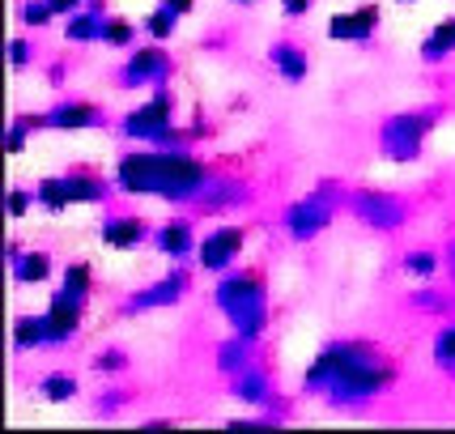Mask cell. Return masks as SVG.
<instances>
[{"label":"cell","instance_id":"obj_1","mask_svg":"<svg viewBox=\"0 0 455 434\" xmlns=\"http://www.w3.org/2000/svg\"><path fill=\"white\" fill-rule=\"evenodd\" d=\"M400 383V366L375 341H328L311 366L302 371V392L323 396L332 409H366L379 396H387Z\"/></svg>","mask_w":455,"mask_h":434},{"label":"cell","instance_id":"obj_2","mask_svg":"<svg viewBox=\"0 0 455 434\" xmlns=\"http://www.w3.org/2000/svg\"><path fill=\"white\" fill-rule=\"evenodd\" d=\"M116 188L124 197H149V200H166L179 209H192L204 192V183L213 179V166L200 162L192 149H158V145H145V149H128L116 158Z\"/></svg>","mask_w":455,"mask_h":434},{"label":"cell","instance_id":"obj_3","mask_svg":"<svg viewBox=\"0 0 455 434\" xmlns=\"http://www.w3.org/2000/svg\"><path fill=\"white\" fill-rule=\"evenodd\" d=\"M213 307L221 311V319L230 324V333L247 336V341H259L264 328H268V277L259 269H230V273L218 277L213 285Z\"/></svg>","mask_w":455,"mask_h":434},{"label":"cell","instance_id":"obj_4","mask_svg":"<svg viewBox=\"0 0 455 434\" xmlns=\"http://www.w3.org/2000/svg\"><path fill=\"white\" fill-rule=\"evenodd\" d=\"M345 200H349V192L340 188L337 179H319L302 200H290V205H285L281 230H285L290 243H315V238L337 221V213L345 209Z\"/></svg>","mask_w":455,"mask_h":434},{"label":"cell","instance_id":"obj_5","mask_svg":"<svg viewBox=\"0 0 455 434\" xmlns=\"http://www.w3.org/2000/svg\"><path fill=\"white\" fill-rule=\"evenodd\" d=\"M111 192H119L116 179H102L99 171L90 166H73L64 175H47L35 183V197H39V209L43 213H68L77 205H111Z\"/></svg>","mask_w":455,"mask_h":434},{"label":"cell","instance_id":"obj_6","mask_svg":"<svg viewBox=\"0 0 455 434\" xmlns=\"http://www.w3.org/2000/svg\"><path fill=\"white\" fill-rule=\"evenodd\" d=\"M438 119H443V107H417V111L387 116L379 124V137H375L379 154L387 162H417Z\"/></svg>","mask_w":455,"mask_h":434},{"label":"cell","instance_id":"obj_7","mask_svg":"<svg viewBox=\"0 0 455 434\" xmlns=\"http://www.w3.org/2000/svg\"><path fill=\"white\" fill-rule=\"evenodd\" d=\"M345 213H354L375 235H392L409 221V200H400L396 192H383V188H354L345 200Z\"/></svg>","mask_w":455,"mask_h":434},{"label":"cell","instance_id":"obj_8","mask_svg":"<svg viewBox=\"0 0 455 434\" xmlns=\"http://www.w3.org/2000/svg\"><path fill=\"white\" fill-rule=\"evenodd\" d=\"M175 73V56L166 52V43H145V47H132L124 64H119L111 81H116L119 90H145V85H162V81H171Z\"/></svg>","mask_w":455,"mask_h":434},{"label":"cell","instance_id":"obj_9","mask_svg":"<svg viewBox=\"0 0 455 434\" xmlns=\"http://www.w3.org/2000/svg\"><path fill=\"white\" fill-rule=\"evenodd\" d=\"M171 124H175V94H171V85L162 81V85H154V94L140 102V107L119 116V137L149 145V141L158 137V133H166Z\"/></svg>","mask_w":455,"mask_h":434},{"label":"cell","instance_id":"obj_10","mask_svg":"<svg viewBox=\"0 0 455 434\" xmlns=\"http://www.w3.org/2000/svg\"><path fill=\"white\" fill-rule=\"evenodd\" d=\"M188 294H192V273H188V264H175L166 277H158V281H149V285H140V290L124 298L119 316H149V311H162V307H179Z\"/></svg>","mask_w":455,"mask_h":434},{"label":"cell","instance_id":"obj_11","mask_svg":"<svg viewBox=\"0 0 455 434\" xmlns=\"http://www.w3.org/2000/svg\"><path fill=\"white\" fill-rule=\"evenodd\" d=\"M243 247H247V226H238V221H226V226H213L209 235L200 238L196 247V264L204 273H230L235 269V260L243 256Z\"/></svg>","mask_w":455,"mask_h":434},{"label":"cell","instance_id":"obj_12","mask_svg":"<svg viewBox=\"0 0 455 434\" xmlns=\"http://www.w3.org/2000/svg\"><path fill=\"white\" fill-rule=\"evenodd\" d=\"M99 238H102V247H111V252H137L145 243H154V226H149L140 213H132V209L102 205Z\"/></svg>","mask_w":455,"mask_h":434},{"label":"cell","instance_id":"obj_13","mask_svg":"<svg viewBox=\"0 0 455 434\" xmlns=\"http://www.w3.org/2000/svg\"><path fill=\"white\" fill-rule=\"evenodd\" d=\"M107 107L90 99H60L43 111V128L47 133H90V128H107Z\"/></svg>","mask_w":455,"mask_h":434},{"label":"cell","instance_id":"obj_14","mask_svg":"<svg viewBox=\"0 0 455 434\" xmlns=\"http://www.w3.org/2000/svg\"><path fill=\"white\" fill-rule=\"evenodd\" d=\"M196 221L188 213L171 217V221H162V226H154V252L166 260H175V264H196Z\"/></svg>","mask_w":455,"mask_h":434},{"label":"cell","instance_id":"obj_15","mask_svg":"<svg viewBox=\"0 0 455 434\" xmlns=\"http://www.w3.org/2000/svg\"><path fill=\"white\" fill-rule=\"evenodd\" d=\"M243 205H251V183L213 171V179L204 183L200 200L192 205V213H235V209H243Z\"/></svg>","mask_w":455,"mask_h":434},{"label":"cell","instance_id":"obj_16","mask_svg":"<svg viewBox=\"0 0 455 434\" xmlns=\"http://www.w3.org/2000/svg\"><path fill=\"white\" fill-rule=\"evenodd\" d=\"M379 21H383V9L375 0L357 4L349 13H332L328 18V39L332 43H371L379 35Z\"/></svg>","mask_w":455,"mask_h":434},{"label":"cell","instance_id":"obj_17","mask_svg":"<svg viewBox=\"0 0 455 434\" xmlns=\"http://www.w3.org/2000/svg\"><path fill=\"white\" fill-rule=\"evenodd\" d=\"M230 396H235L238 405H251V409H268V405L277 400V388H273V375H268V366L251 362L247 371L230 375Z\"/></svg>","mask_w":455,"mask_h":434},{"label":"cell","instance_id":"obj_18","mask_svg":"<svg viewBox=\"0 0 455 434\" xmlns=\"http://www.w3.org/2000/svg\"><path fill=\"white\" fill-rule=\"evenodd\" d=\"M268 64H273V73H277L285 85H302V81L311 77V56H307V47L294 39H273L268 43Z\"/></svg>","mask_w":455,"mask_h":434},{"label":"cell","instance_id":"obj_19","mask_svg":"<svg viewBox=\"0 0 455 434\" xmlns=\"http://www.w3.org/2000/svg\"><path fill=\"white\" fill-rule=\"evenodd\" d=\"M81 316H85V307L64 302V298H52L47 311H43V324H47V350L73 345V341L81 336Z\"/></svg>","mask_w":455,"mask_h":434},{"label":"cell","instance_id":"obj_20","mask_svg":"<svg viewBox=\"0 0 455 434\" xmlns=\"http://www.w3.org/2000/svg\"><path fill=\"white\" fill-rule=\"evenodd\" d=\"M94 294V264L90 260H73V264H64V273H60V285L52 298H64V302H77L85 307Z\"/></svg>","mask_w":455,"mask_h":434},{"label":"cell","instance_id":"obj_21","mask_svg":"<svg viewBox=\"0 0 455 434\" xmlns=\"http://www.w3.org/2000/svg\"><path fill=\"white\" fill-rule=\"evenodd\" d=\"M256 345L259 341H247V336L230 333L226 341H221L218 350H213V362H218V375H238V371H247L251 362H256Z\"/></svg>","mask_w":455,"mask_h":434},{"label":"cell","instance_id":"obj_22","mask_svg":"<svg viewBox=\"0 0 455 434\" xmlns=\"http://www.w3.org/2000/svg\"><path fill=\"white\" fill-rule=\"evenodd\" d=\"M9 273H13V285H43V281H52V273H56V260H52V252H43V247H26L9 264Z\"/></svg>","mask_w":455,"mask_h":434},{"label":"cell","instance_id":"obj_23","mask_svg":"<svg viewBox=\"0 0 455 434\" xmlns=\"http://www.w3.org/2000/svg\"><path fill=\"white\" fill-rule=\"evenodd\" d=\"M417 56H421V64H447V60L455 56V13L451 18H443L435 30L421 39Z\"/></svg>","mask_w":455,"mask_h":434},{"label":"cell","instance_id":"obj_24","mask_svg":"<svg viewBox=\"0 0 455 434\" xmlns=\"http://www.w3.org/2000/svg\"><path fill=\"white\" fill-rule=\"evenodd\" d=\"M140 35H145V30H140V21L119 18V13H107V18H102L99 47H111V52H132Z\"/></svg>","mask_w":455,"mask_h":434},{"label":"cell","instance_id":"obj_25","mask_svg":"<svg viewBox=\"0 0 455 434\" xmlns=\"http://www.w3.org/2000/svg\"><path fill=\"white\" fill-rule=\"evenodd\" d=\"M102 18L107 13H99V9H77L73 18H64V43H73V47H90V43H99L102 35Z\"/></svg>","mask_w":455,"mask_h":434},{"label":"cell","instance_id":"obj_26","mask_svg":"<svg viewBox=\"0 0 455 434\" xmlns=\"http://www.w3.org/2000/svg\"><path fill=\"white\" fill-rule=\"evenodd\" d=\"M47 350V324L43 316H18L13 319V354H35Z\"/></svg>","mask_w":455,"mask_h":434},{"label":"cell","instance_id":"obj_27","mask_svg":"<svg viewBox=\"0 0 455 434\" xmlns=\"http://www.w3.org/2000/svg\"><path fill=\"white\" fill-rule=\"evenodd\" d=\"M39 396L52 400V405H68V400L81 396V379L73 375V371H47V375L39 379Z\"/></svg>","mask_w":455,"mask_h":434},{"label":"cell","instance_id":"obj_28","mask_svg":"<svg viewBox=\"0 0 455 434\" xmlns=\"http://www.w3.org/2000/svg\"><path fill=\"white\" fill-rule=\"evenodd\" d=\"M400 269L409 277H417V281H435L438 269H447V260L438 256L435 247H413V252L400 256Z\"/></svg>","mask_w":455,"mask_h":434},{"label":"cell","instance_id":"obj_29","mask_svg":"<svg viewBox=\"0 0 455 434\" xmlns=\"http://www.w3.org/2000/svg\"><path fill=\"white\" fill-rule=\"evenodd\" d=\"M43 128V111H30V116H13L9 119V128H4V149L18 158V154H26V145H30V137Z\"/></svg>","mask_w":455,"mask_h":434},{"label":"cell","instance_id":"obj_30","mask_svg":"<svg viewBox=\"0 0 455 434\" xmlns=\"http://www.w3.org/2000/svg\"><path fill=\"white\" fill-rule=\"evenodd\" d=\"M140 30H145V39H154V43H171L175 39V30H179V13L162 0L154 13H145L140 18Z\"/></svg>","mask_w":455,"mask_h":434},{"label":"cell","instance_id":"obj_31","mask_svg":"<svg viewBox=\"0 0 455 434\" xmlns=\"http://www.w3.org/2000/svg\"><path fill=\"white\" fill-rule=\"evenodd\" d=\"M409 307L421 311V316H451L455 307V294H443V290H430V285H421L409 294Z\"/></svg>","mask_w":455,"mask_h":434},{"label":"cell","instance_id":"obj_32","mask_svg":"<svg viewBox=\"0 0 455 434\" xmlns=\"http://www.w3.org/2000/svg\"><path fill=\"white\" fill-rule=\"evenodd\" d=\"M94 375H107V379H116V375H128V366H132V354L124 350V345H107V350H99L94 354Z\"/></svg>","mask_w":455,"mask_h":434},{"label":"cell","instance_id":"obj_33","mask_svg":"<svg viewBox=\"0 0 455 434\" xmlns=\"http://www.w3.org/2000/svg\"><path fill=\"white\" fill-rule=\"evenodd\" d=\"M430 358H435L438 371L455 375V319H447L443 328L435 333V345H430Z\"/></svg>","mask_w":455,"mask_h":434},{"label":"cell","instance_id":"obj_34","mask_svg":"<svg viewBox=\"0 0 455 434\" xmlns=\"http://www.w3.org/2000/svg\"><path fill=\"white\" fill-rule=\"evenodd\" d=\"M18 21L26 26V30H43V26L56 21V9H52V0H21Z\"/></svg>","mask_w":455,"mask_h":434},{"label":"cell","instance_id":"obj_35","mask_svg":"<svg viewBox=\"0 0 455 434\" xmlns=\"http://www.w3.org/2000/svg\"><path fill=\"white\" fill-rule=\"evenodd\" d=\"M35 205H39L35 188H21V183H13V188H9V197H4V213L13 217V221H21V217L30 213Z\"/></svg>","mask_w":455,"mask_h":434},{"label":"cell","instance_id":"obj_36","mask_svg":"<svg viewBox=\"0 0 455 434\" xmlns=\"http://www.w3.org/2000/svg\"><path fill=\"white\" fill-rule=\"evenodd\" d=\"M132 400V392L128 388H107V392L94 400V417H119V409Z\"/></svg>","mask_w":455,"mask_h":434},{"label":"cell","instance_id":"obj_37","mask_svg":"<svg viewBox=\"0 0 455 434\" xmlns=\"http://www.w3.org/2000/svg\"><path fill=\"white\" fill-rule=\"evenodd\" d=\"M35 56H39V47L30 39H9V68L13 73H21L26 64H35Z\"/></svg>","mask_w":455,"mask_h":434},{"label":"cell","instance_id":"obj_38","mask_svg":"<svg viewBox=\"0 0 455 434\" xmlns=\"http://www.w3.org/2000/svg\"><path fill=\"white\" fill-rule=\"evenodd\" d=\"M311 9H315V0H281V13H285V21H302Z\"/></svg>","mask_w":455,"mask_h":434},{"label":"cell","instance_id":"obj_39","mask_svg":"<svg viewBox=\"0 0 455 434\" xmlns=\"http://www.w3.org/2000/svg\"><path fill=\"white\" fill-rule=\"evenodd\" d=\"M90 0H52V9H56V18H73L77 9H85Z\"/></svg>","mask_w":455,"mask_h":434},{"label":"cell","instance_id":"obj_40","mask_svg":"<svg viewBox=\"0 0 455 434\" xmlns=\"http://www.w3.org/2000/svg\"><path fill=\"white\" fill-rule=\"evenodd\" d=\"M166 4H171V9H175L179 18H188V13H192V9H196V0H166Z\"/></svg>","mask_w":455,"mask_h":434},{"label":"cell","instance_id":"obj_41","mask_svg":"<svg viewBox=\"0 0 455 434\" xmlns=\"http://www.w3.org/2000/svg\"><path fill=\"white\" fill-rule=\"evenodd\" d=\"M21 252H26V247H21L18 238H9V243H4V260H9V264H13V260H18Z\"/></svg>","mask_w":455,"mask_h":434},{"label":"cell","instance_id":"obj_42","mask_svg":"<svg viewBox=\"0 0 455 434\" xmlns=\"http://www.w3.org/2000/svg\"><path fill=\"white\" fill-rule=\"evenodd\" d=\"M443 260H447V273H451V285H455V238L447 243V252H443Z\"/></svg>","mask_w":455,"mask_h":434},{"label":"cell","instance_id":"obj_43","mask_svg":"<svg viewBox=\"0 0 455 434\" xmlns=\"http://www.w3.org/2000/svg\"><path fill=\"white\" fill-rule=\"evenodd\" d=\"M145 430H171V417H166V422H162V417H149V422H145Z\"/></svg>","mask_w":455,"mask_h":434},{"label":"cell","instance_id":"obj_44","mask_svg":"<svg viewBox=\"0 0 455 434\" xmlns=\"http://www.w3.org/2000/svg\"><path fill=\"white\" fill-rule=\"evenodd\" d=\"M230 4H238V9H256V4H264V0H230Z\"/></svg>","mask_w":455,"mask_h":434},{"label":"cell","instance_id":"obj_45","mask_svg":"<svg viewBox=\"0 0 455 434\" xmlns=\"http://www.w3.org/2000/svg\"><path fill=\"white\" fill-rule=\"evenodd\" d=\"M396 4H417V0H396Z\"/></svg>","mask_w":455,"mask_h":434}]
</instances>
